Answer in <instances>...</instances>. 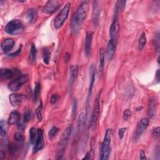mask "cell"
<instances>
[{
	"label": "cell",
	"mask_w": 160,
	"mask_h": 160,
	"mask_svg": "<svg viewBox=\"0 0 160 160\" xmlns=\"http://www.w3.org/2000/svg\"><path fill=\"white\" fill-rule=\"evenodd\" d=\"M77 107V100L76 99H74L72 102V116L73 118L75 116V114L76 113Z\"/></svg>",
	"instance_id": "cell-34"
},
{
	"label": "cell",
	"mask_w": 160,
	"mask_h": 160,
	"mask_svg": "<svg viewBox=\"0 0 160 160\" xmlns=\"http://www.w3.org/2000/svg\"><path fill=\"white\" fill-rule=\"evenodd\" d=\"M71 8V3H66L58 14L54 21V26L56 29L61 28L68 17Z\"/></svg>",
	"instance_id": "cell-4"
},
{
	"label": "cell",
	"mask_w": 160,
	"mask_h": 160,
	"mask_svg": "<svg viewBox=\"0 0 160 160\" xmlns=\"http://www.w3.org/2000/svg\"><path fill=\"white\" fill-rule=\"evenodd\" d=\"M69 58H70V54L69 53H66L65 54V61L68 62V60L69 59Z\"/></svg>",
	"instance_id": "cell-43"
},
{
	"label": "cell",
	"mask_w": 160,
	"mask_h": 160,
	"mask_svg": "<svg viewBox=\"0 0 160 160\" xmlns=\"http://www.w3.org/2000/svg\"><path fill=\"white\" fill-rule=\"evenodd\" d=\"M95 74H96V68L95 66L92 64L89 68V91H88V101L89 100V98L91 97L92 92V88L94 86V84L95 82Z\"/></svg>",
	"instance_id": "cell-15"
},
{
	"label": "cell",
	"mask_w": 160,
	"mask_h": 160,
	"mask_svg": "<svg viewBox=\"0 0 160 160\" xmlns=\"http://www.w3.org/2000/svg\"><path fill=\"white\" fill-rule=\"evenodd\" d=\"M28 79L29 77L28 74H22L11 81L8 84V88L11 91H17L23 86L24 84L28 81Z\"/></svg>",
	"instance_id": "cell-7"
},
{
	"label": "cell",
	"mask_w": 160,
	"mask_h": 160,
	"mask_svg": "<svg viewBox=\"0 0 160 160\" xmlns=\"http://www.w3.org/2000/svg\"><path fill=\"white\" fill-rule=\"evenodd\" d=\"M8 123L3 119H1L0 121V135L1 137L5 136L7 134L8 129Z\"/></svg>",
	"instance_id": "cell-24"
},
{
	"label": "cell",
	"mask_w": 160,
	"mask_h": 160,
	"mask_svg": "<svg viewBox=\"0 0 160 160\" xmlns=\"http://www.w3.org/2000/svg\"><path fill=\"white\" fill-rule=\"evenodd\" d=\"M146 43V36L144 32H142L138 40V49L139 50H142Z\"/></svg>",
	"instance_id": "cell-26"
},
{
	"label": "cell",
	"mask_w": 160,
	"mask_h": 160,
	"mask_svg": "<svg viewBox=\"0 0 160 160\" xmlns=\"http://www.w3.org/2000/svg\"><path fill=\"white\" fill-rule=\"evenodd\" d=\"M37 134H38V131L34 128H31L29 131V138H30V143L31 144H34L36 138H37Z\"/></svg>",
	"instance_id": "cell-27"
},
{
	"label": "cell",
	"mask_w": 160,
	"mask_h": 160,
	"mask_svg": "<svg viewBox=\"0 0 160 160\" xmlns=\"http://www.w3.org/2000/svg\"><path fill=\"white\" fill-rule=\"evenodd\" d=\"M98 1H94L93 4L92 11V21L94 25H98L99 22V19L100 16V8L99 7Z\"/></svg>",
	"instance_id": "cell-20"
},
{
	"label": "cell",
	"mask_w": 160,
	"mask_h": 160,
	"mask_svg": "<svg viewBox=\"0 0 160 160\" xmlns=\"http://www.w3.org/2000/svg\"><path fill=\"white\" fill-rule=\"evenodd\" d=\"M116 49V41L115 39H111L107 45L106 55L108 60H111Z\"/></svg>",
	"instance_id": "cell-14"
},
{
	"label": "cell",
	"mask_w": 160,
	"mask_h": 160,
	"mask_svg": "<svg viewBox=\"0 0 160 160\" xmlns=\"http://www.w3.org/2000/svg\"><path fill=\"white\" fill-rule=\"evenodd\" d=\"M14 139L16 141L19 142H22L24 141V136L20 132H16L14 134Z\"/></svg>",
	"instance_id": "cell-35"
},
{
	"label": "cell",
	"mask_w": 160,
	"mask_h": 160,
	"mask_svg": "<svg viewBox=\"0 0 160 160\" xmlns=\"http://www.w3.org/2000/svg\"><path fill=\"white\" fill-rule=\"evenodd\" d=\"M92 37H93V32L92 31H88L86 32L85 42H84V54L86 57H88L91 52Z\"/></svg>",
	"instance_id": "cell-13"
},
{
	"label": "cell",
	"mask_w": 160,
	"mask_h": 160,
	"mask_svg": "<svg viewBox=\"0 0 160 160\" xmlns=\"http://www.w3.org/2000/svg\"><path fill=\"white\" fill-rule=\"evenodd\" d=\"M152 134L153 136H154L156 138H158L159 136V127H156L152 130Z\"/></svg>",
	"instance_id": "cell-39"
},
{
	"label": "cell",
	"mask_w": 160,
	"mask_h": 160,
	"mask_svg": "<svg viewBox=\"0 0 160 160\" xmlns=\"http://www.w3.org/2000/svg\"><path fill=\"white\" fill-rule=\"evenodd\" d=\"M26 18L29 22L33 23L37 19V12L34 8H30L26 12Z\"/></svg>",
	"instance_id": "cell-22"
},
{
	"label": "cell",
	"mask_w": 160,
	"mask_h": 160,
	"mask_svg": "<svg viewBox=\"0 0 160 160\" xmlns=\"http://www.w3.org/2000/svg\"><path fill=\"white\" fill-rule=\"evenodd\" d=\"M17 70L13 71L12 69H8V68H5V69H1V72H0V76L1 78L3 79H11L12 78L14 74H16V71Z\"/></svg>",
	"instance_id": "cell-21"
},
{
	"label": "cell",
	"mask_w": 160,
	"mask_h": 160,
	"mask_svg": "<svg viewBox=\"0 0 160 160\" xmlns=\"http://www.w3.org/2000/svg\"><path fill=\"white\" fill-rule=\"evenodd\" d=\"M157 109V101L154 97L151 98L149 99L148 109V114L150 118H152L156 112Z\"/></svg>",
	"instance_id": "cell-17"
},
{
	"label": "cell",
	"mask_w": 160,
	"mask_h": 160,
	"mask_svg": "<svg viewBox=\"0 0 160 160\" xmlns=\"http://www.w3.org/2000/svg\"><path fill=\"white\" fill-rule=\"evenodd\" d=\"M32 113L31 111L30 110L26 111L24 114V117H23L24 122H29L32 119Z\"/></svg>",
	"instance_id": "cell-32"
},
{
	"label": "cell",
	"mask_w": 160,
	"mask_h": 160,
	"mask_svg": "<svg viewBox=\"0 0 160 160\" xmlns=\"http://www.w3.org/2000/svg\"><path fill=\"white\" fill-rule=\"evenodd\" d=\"M14 41L11 38H6L1 43V48L4 53H8L14 47Z\"/></svg>",
	"instance_id": "cell-16"
},
{
	"label": "cell",
	"mask_w": 160,
	"mask_h": 160,
	"mask_svg": "<svg viewBox=\"0 0 160 160\" xmlns=\"http://www.w3.org/2000/svg\"><path fill=\"white\" fill-rule=\"evenodd\" d=\"M30 55H31V59L32 61H35L36 60V57H37V50H36V48L34 44H32V45H31Z\"/></svg>",
	"instance_id": "cell-31"
},
{
	"label": "cell",
	"mask_w": 160,
	"mask_h": 160,
	"mask_svg": "<svg viewBox=\"0 0 160 160\" xmlns=\"http://www.w3.org/2000/svg\"><path fill=\"white\" fill-rule=\"evenodd\" d=\"M59 99V96L58 94H54L50 98V103L52 104H55Z\"/></svg>",
	"instance_id": "cell-36"
},
{
	"label": "cell",
	"mask_w": 160,
	"mask_h": 160,
	"mask_svg": "<svg viewBox=\"0 0 160 160\" xmlns=\"http://www.w3.org/2000/svg\"><path fill=\"white\" fill-rule=\"evenodd\" d=\"M72 131V126H69L61 135L57 149V158L61 159L66 151V148Z\"/></svg>",
	"instance_id": "cell-2"
},
{
	"label": "cell",
	"mask_w": 160,
	"mask_h": 160,
	"mask_svg": "<svg viewBox=\"0 0 160 160\" xmlns=\"http://www.w3.org/2000/svg\"><path fill=\"white\" fill-rule=\"evenodd\" d=\"M112 136V129H108L106 130L104 140L101 145L100 149V159L107 160L109 158L111 151V142Z\"/></svg>",
	"instance_id": "cell-3"
},
{
	"label": "cell",
	"mask_w": 160,
	"mask_h": 160,
	"mask_svg": "<svg viewBox=\"0 0 160 160\" xmlns=\"http://www.w3.org/2000/svg\"><path fill=\"white\" fill-rule=\"evenodd\" d=\"M42 103H41L40 105L36 108V116L38 118V119L39 122H41L42 121Z\"/></svg>",
	"instance_id": "cell-33"
},
{
	"label": "cell",
	"mask_w": 160,
	"mask_h": 160,
	"mask_svg": "<svg viewBox=\"0 0 160 160\" xmlns=\"http://www.w3.org/2000/svg\"><path fill=\"white\" fill-rule=\"evenodd\" d=\"M104 50L102 48L99 49V74L101 75L103 72L104 66Z\"/></svg>",
	"instance_id": "cell-23"
},
{
	"label": "cell",
	"mask_w": 160,
	"mask_h": 160,
	"mask_svg": "<svg viewBox=\"0 0 160 160\" xmlns=\"http://www.w3.org/2000/svg\"><path fill=\"white\" fill-rule=\"evenodd\" d=\"M21 49H22V46H21V47H19V48L16 51V52H12V53H11V54H9V56H12V57H14V56H18L20 53H21Z\"/></svg>",
	"instance_id": "cell-40"
},
{
	"label": "cell",
	"mask_w": 160,
	"mask_h": 160,
	"mask_svg": "<svg viewBox=\"0 0 160 160\" xmlns=\"http://www.w3.org/2000/svg\"><path fill=\"white\" fill-rule=\"evenodd\" d=\"M51 58V53L49 51L47 48H44L42 49V58H43V61L45 64H48L49 60Z\"/></svg>",
	"instance_id": "cell-28"
},
{
	"label": "cell",
	"mask_w": 160,
	"mask_h": 160,
	"mask_svg": "<svg viewBox=\"0 0 160 160\" xmlns=\"http://www.w3.org/2000/svg\"><path fill=\"white\" fill-rule=\"evenodd\" d=\"M139 159H146V154H145V152L142 150L141 149L139 152Z\"/></svg>",
	"instance_id": "cell-41"
},
{
	"label": "cell",
	"mask_w": 160,
	"mask_h": 160,
	"mask_svg": "<svg viewBox=\"0 0 160 160\" xmlns=\"http://www.w3.org/2000/svg\"><path fill=\"white\" fill-rule=\"evenodd\" d=\"M19 148L17 146V144H9L8 146V150L9 151V152L11 154H16L18 151Z\"/></svg>",
	"instance_id": "cell-30"
},
{
	"label": "cell",
	"mask_w": 160,
	"mask_h": 160,
	"mask_svg": "<svg viewBox=\"0 0 160 160\" xmlns=\"http://www.w3.org/2000/svg\"><path fill=\"white\" fill-rule=\"evenodd\" d=\"M61 2L57 0H49L46 2L42 8V12L45 14H49L56 11L61 6Z\"/></svg>",
	"instance_id": "cell-9"
},
{
	"label": "cell",
	"mask_w": 160,
	"mask_h": 160,
	"mask_svg": "<svg viewBox=\"0 0 160 160\" xmlns=\"http://www.w3.org/2000/svg\"><path fill=\"white\" fill-rule=\"evenodd\" d=\"M149 123V120L147 118H143L139 121L136 128V131L134 134V140H137L141 137V134L148 126Z\"/></svg>",
	"instance_id": "cell-10"
},
{
	"label": "cell",
	"mask_w": 160,
	"mask_h": 160,
	"mask_svg": "<svg viewBox=\"0 0 160 160\" xmlns=\"http://www.w3.org/2000/svg\"><path fill=\"white\" fill-rule=\"evenodd\" d=\"M159 75H160V72H159V69H158L156 74V79L158 82H159Z\"/></svg>",
	"instance_id": "cell-42"
},
{
	"label": "cell",
	"mask_w": 160,
	"mask_h": 160,
	"mask_svg": "<svg viewBox=\"0 0 160 160\" xmlns=\"http://www.w3.org/2000/svg\"><path fill=\"white\" fill-rule=\"evenodd\" d=\"M120 6V1H116L114 7L113 20L109 28V34L111 37V39H114V38L118 35L119 30V26L118 22V13Z\"/></svg>",
	"instance_id": "cell-5"
},
{
	"label": "cell",
	"mask_w": 160,
	"mask_h": 160,
	"mask_svg": "<svg viewBox=\"0 0 160 160\" xmlns=\"http://www.w3.org/2000/svg\"><path fill=\"white\" fill-rule=\"evenodd\" d=\"M24 26L18 19H13L8 22L5 27V31L11 35H16L22 31Z\"/></svg>",
	"instance_id": "cell-6"
},
{
	"label": "cell",
	"mask_w": 160,
	"mask_h": 160,
	"mask_svg": "<svg viewBox=\"0 0 160 160\" xmlns=\"http://www.w3.org/2000/svg\"><path fill=\"white\" fill-rule=\"evenodd\" d=\"M132 114V112L131 111V110L127 109H126L124 112H123V119L125 120V121H127L131 116Z\"/></svg>",
	"instance_id": "cell-37"
},
{
	"label": "cell",
	"mask_w": 160,
	"mask_h": 160,
	"mask_svg": "<svg viewBox=\"0 0 160 160\" xmlns=\"http://www.w3.org/2000/svg\"><path fill=\"white\" fill-rule=\"evenodd\" d=\"M38 134L36 141L34 142V145L33 147V152L36 153L38 151L42 149L44 146V140L43 136V131L41 129H38Z\"/></svg>",
	"instance_id": "cell-11"
},
{
	"label": "cell",
	"mask_w": 160,
	"mask_h": 160,
	"mask_svg": "<svg viewBox=\"0 0 160 160\" xmlns=\"http://www.w3.org/2000/svg\"><path fill=\"white\" fill-rule=\"evenodd\" d=\"M99 99H100V94H98L94 104V108L92 112V117L91 121V128L94 130L96 128L97 125L98 119L99 118Z\"/></svg>",
	"instance_id": "cell-8"
},
{
	"label": "cell",
	"mask_w": 160,
	"mask_h": 160,
	"mask_svg": "<svg viewBox=\"0 0 160 160\" xmlns=\"http://www.w3.org/2000/svg\"><path fill=\"white\" fill-rule=\"evenodd\" d=\"M126 130V128H121L119 129V131H118V136H119V139H121L123 138L124 134Z\"/></svg>",
	"instance_id": "cell-38"
},
{
	"label": "cell",
	"mask_w": 160,
	"mask_h": 160,
	"mask_svg": "<svg viewBox=\"0 0 160 160\" xmlns=\"http://www.w3.org/2000/svg\"><path fill=\"white\" fill-rule=\"evenodd\" d=\"M41 92V84L38 82L35 83L34 89V94H33V100L36 102L38 100L39 94Z\"/></svg>",
	"instance_id": "cell-25"
},
{
	"label": "cell",
	"mask_w": 160,
	"mask_h": 160,
	"mask_svg": "<svg viewBox=\"0 0 160 160\" xmlns=\"http://www.w3.org/2000/svg\"><path fill=\"white\" fill-rule=\"evenodd\" d=\"M88 2L86 1L81 2L74 12L71 19V28L72 32L76 34L78 32L88 16Z\"/></svg>",
	"instance_id": "cell-1"
},
{
	"label": "cell",
	"mask_w": 160,
	"mask_h": 160,
	"mask_svg": "<svg viewBox=\"0 0 160 160\" xmlns=\"http://www.w3.org/2000/svg\"><path fill=\"white\" fill-rule=\"evenodd\" d=\"M21 118L20 113L17 111H12L11 112L8 118V122L10 125L18 124Z\"/></svg>",
	"instance_id": "cell-19"
},
{
	"label": "cell",
	"mask_w": 160,
	"mask_h": 160,
	"mask_svg": "<svg viewBox=\"0 0 160 160\" xmlns=\"http://www.w3.org/2000/svg\"><path fill=\"white\" fill-rule=\"evenodd\" d=\"M59 129L56 126H52L48 132V137L49 139H52L59 132Z\"/></svg>",
	"instance_id": "cell-29"
},
{
	"label": "cell",
	"mask_w": 160,
	"mask_h": 160,
	"mask_svg": "<svg viewBox=\"0 0 160 160\" xmlns=\"http://www.w3.org/2000/svg\"><path fill=\"white\" fill-rule=\"evenodd\" d=\"M70 76L69 80V88L71 89L78 72V66L77 65H71L70 67Z\"/></svg>",
	"instance_id": "cell-18"
},
{
	"label": "cell",
	"mask_w": 160,
	"mask_h": 160,
	"mask_svg": "<svg viewBox=\"0 0 160 160\" xmlns=\"http://www.w3.org/2000/svg\"><path fill=\"white\" fill-rule=\"evenodd\" d=\"M9 102L13 107L19 106L23 101L26 99V96L24 94L19 93H12L9 96Z\"/></svg>",
	"instance_id": "cell-12"
}]
</instances>
